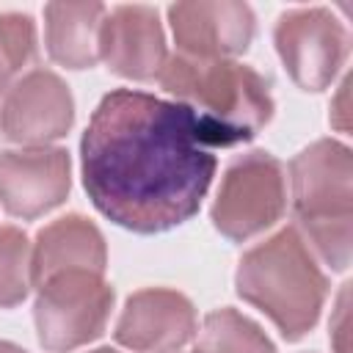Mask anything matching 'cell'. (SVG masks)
<instances>
[{"label": "cell", "instance_id": "cell-1", "mask_svg": "<svg viewBox=\"0 0 353 353\" xmlns=\"http://www.w3.org/2000/svg\"><path fill=\"white\" fill-rule=\"evenodd\" d=\"M80 157L94 207L141 234L193 218L215 174V154L190 108L132 88L102 97Z\"/></svg>", "mask_w": 353, "mask_h": 353}, {"label": "cell", "instance_id": "cell-2", "mask_svg": "<svg viewBox=\"0 0 353 353\" xmlns=\"http://www.w3.org/2000/svg\"><path fill=\"white\" fill-rule=\"evenodd\" d=\"M157 77L176 102L190 108L210 149L251 141L273 113L265 77L232 58L196 61L171 55Z\"/></svg>", "mask_w": 353, "mask_h": 353}, {"label": "cell", "instance_id": "cell-3", "mask_svg": "<svg viewBox=\"0 0 353 353\" xmlns=\"http://www.w3.org/2000/svg\"><path fill=\"white\" fill-rule=\"evenodd\" d=\"M237 292L259 306L287 339H298L320 314L325 279L306 240L295 229H281L243 256L237 268Z\"/></svg>", "mask_w": 353, "mask_h": 353}, {"label": "cell", "instance_id": "cell-4", "mask_svg": "<svg viewBox=\"0 0 353 353\" xmlns=\"http://www.w3.org/2000/svg\"><path fill=\"white\" fill-rule=\"evenodd\" d=\"M295 215L317 254L336 270L350 259V152L334 141L303 149L292 165Z\"/></svg>", "mask_w": 353, "mask_h": 353}, {"label": "cell", "instance_id": "cell-5", "mask_svg": "<svg viewBox=\"0 0 353 353\" xmlns=\"http://www.w3.org/2000/svg\"><path fill=\"white\" fill-rule=\"evenodd\" d=\"M113 290L94 270H63L39 284L36 328L47 350L63 353L99 336L108 323Z\"/></svg>", "mask_w": 353, "mask_h": 353}, {"label": "cell", "instance_id": "cell-6", "mask_svg": "<svg viewBox=\"0 0 353 353\" xmlns=\"http://www.w3.org/2000/svg\"><path fill=\"white\" fill-rule=\"evenodd\" d=\"M284 210V174L265 152L237 160L218 190L212 223L229 240H248L279 221Z\"/></svg>", "mask_w": 353, "mask_h": 353}, {"label": "cell", "instance_id": "cell-7", "mask_svg": "<svg viewBox=\"0 0 353 353\" xmlns=\"http://www.w3.org/2000/svg\"><path fill=\"white\" fill-rule=\"evenodd\" d=\"M276 50L303 91H323L347 55V33L328 8H295L276 25Z\"/></svg>", "mask_w": 353, "mask_h": 353}, {"label": "cell", "instance_id": "cell-8", "mask_svg": "<svg viewBox=\"0 0 353 353\" xmlns=\"http://www.w3.org/2000/svg\"><path fill=\"white\" fill-rule=\"evenodd\" d=\"M168 22L179 55L196 61L232 58L254 39V11L234 0L176 3L168 8Z\"/></svg>", "mask_w": 353, "mask_h": 353}, {"label": "cell", "instance_id": "cell-9", "mask_svg": "<svg viewBox=\"0 0 353 353\" xmlns=\"http://www.w3.org/2000/svg\"><path fill=\"white\" fill-rule=\"evenodd\" d=\"M74 105L61 77L44 69L28 72L6 91L0 132L19 143H47L72 127Z\"/></svg>", "mask_w": 353, "mask_h": 353}, {"label": "cell", "instance_id": "cell-10", "mask_svg": "<svg viewBox=\"0 0 353 353\" xmlns=\"http://www.w3.org/2000/svg\"><path fill=\"white\" fill-rule=\"evenodd\" d=\"M69 193V154L52 146H28L0 154V201L17 218H36Z\"/></svg>", "mask_w": 353, "mask_h": 353}, {"label": "cell", "instance_id": "cell-11", "mask_svg": "<svg viewBox=\"0 0 353 353\" xmlns=\"http://www.w3.org/2000/svg\"><path fill=\"white\" fill-rule=\"evenodd\" d=\"M193 331L196 312L190 301L171 290L135 292L116 323V339L135 353H174Z\"/></svg>", "mask_w": 353, "mask_h": 353}, {"label": "cell", "instance_id": "cell-12", "mask_svg": "<svg viewBox=\"0 0 353 353\" xmlns=\"http://www.w3.org/2000/svg\"><path fill=\"white\" fill-rule=\"evenodd\" d=\"M99 58L124 77L152 80L165 66V39L157 11L149 6H119L99 28Z\"/></svg>", "mask_w": 353, "mask_h": 353}, {"label": "cell", "instance_id": "cell-13", "mask_svg": "<svg viewBox=\"0 0 353 353\" xmlns=\"http://www.w3.org/2000/svg\"><path fill=\"white\" fill-rule=\"evenodd\" d=\"M63 270H105V240L97 226L80 215L61 218L41 229L30 254V276L36 287Z\"/></svg>", "mask_w": 353, "mask_h": 353}, {"label": "cell", "instance_id": "cell-14", "mask_svg": "<svg viewBox=\"0 0 353 353\" xmlns=\"http://www.w3.org/2000/svg\"><path fill=\"white\" fill-rule=\"evenodd\" d=\"M105 14L102 3H50L44 8L50 58L66 69L94 66Z\"/></svg>", "mask_w": 353, "mask_h": 353}, {"label": "cell", "instance_id": "cell-15", "mask_svg": "<svg viewBox=\"0 0 353 353\" xmlns=\"http://www.w3.org/2000/svg\"><path fill=\"white\" fill-rule=\"evenodd\" d=\"M199 353H276L270 339L234 309H218L204 317Z\"/></svg>", "mask_w": 353, "mask_h": 353}, {"label": "cell", "instance_id": "cell-16", "mask_svg": "<svg viewBox=\"0 0 353 353\" xmlns=\"http://www.w3.org/2000/svg\"><path fill=\"white\" fill-rule=\"evenodd\" d=\"M30 254L28 237L19 229H0V306H14L28 295L33 284Z\"/></svg>", "mask_w": 353, "mask_h": 353}, {"label": "cell", "instance_id": "cell-17", "mask_svg": "<svg viewBox=\"0 0 353 353\" xmlns=\"http://www.w3.org/2000/svg\"><path fill=\"white\" fill-rule=\"evenodd\" d=\"M36 52V28L25 14H0V69L11 77L22 72Z\"/></svg>", "mask_w": 353, "mask_h": 353}, {"label": "cell", "instance_id": "cell-18", "mask_svg": "<svg viewBox=\"0 0 353 353\" xmlns=\"http://www.w3.org/2000/svg\"><path fill=\"white\" fill-rule=\"evenodd\" d=\"M0 353H28V350H19V347L11 345V342H0Z\"/></svg>", "mask_w": 353, "mask_h": 353}, {"label": "cell", "instance_id": "cell-19", "mask_svg": "<svg viewBox=\"0 0 353 353\" xmlns=\"http://www.w3.org/2000/svg\"><path fill=\"white\" fill-rule=\"evenodd\" d=\"M6 91H8V80H6V74L0 69V94H6Z\"/></svg>", "mask_w": 353, "mask_h": 353}, {"label": "cell", "instance_id": "cell-20", "mask_svg": "<svg viewBox=\"0 0 353 353\" xmlns=\"http://www.w3.org/2000/svg\"><path fill=\"white\" fill-rule=\"evenodd\" d=\"M94 353H116V350H94Z\"/></svg>", "mask_w": 353, "mask_h": 353}, {"label": "cell", "instance_id": "cell-21", "mask_svg": "<svg viewBox=\"0 0 353 353\" xmlns=\"http://www.w3.org/2000/svg\"><path fill=\"white\" fill-rule=\"evenodd\" d=\"M193 353H199V350H193Z\"/></svg>", "mask_w": 353, "mask_h": 353}]
</instances>
